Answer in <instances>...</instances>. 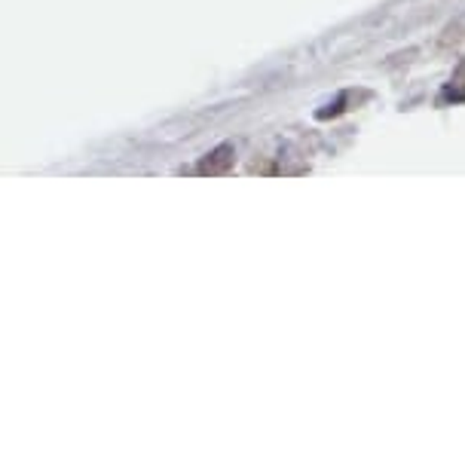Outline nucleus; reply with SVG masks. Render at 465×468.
Instances as JSON below:
<instances>
[{
    "instance_id": "1",
    "label": "nucleus",
    "mask_w": 465,
    "mask_h": 468,
    "mask_svg": "<svg viewBox=\"0 0 465 468\" xmlns=\"http://www.w3.org/2000/svg\"><path fill=\"white\" fill-rule=\"evenodd\" d=\"M230 163H233V147H218L212 154V160L203 163V171H220V169H227Z\"/></svg>"
}]
</instances>
